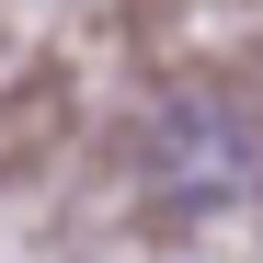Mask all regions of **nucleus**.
Here are the masks:
<instances>
[{
	"instance_id": "f257e3e1",
	"label": "nucleus",
	"mask_w": 263,
	"mask_h": 263,
	"mask_svg": "<svg viewBox=\"0 0 263 263\" xmlns=\"http://www.w3.org/2000/svg\"><path fill=\"white\" fill-rule=\"evenodd\" d=\"M138 172L160 206L183 217H217L263 183V126L229 103V92H160L149 103V138H138Z\"/></svg>"
}]
</instances>
